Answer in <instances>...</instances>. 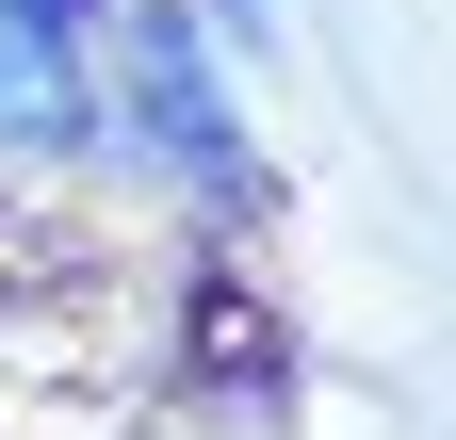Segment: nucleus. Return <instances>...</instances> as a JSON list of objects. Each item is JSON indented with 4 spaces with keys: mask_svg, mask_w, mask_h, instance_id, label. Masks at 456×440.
Wrapping results in <instances>:
<instances>
[{
    "mask_svg": "<svg viewBox=\"0 0 456 440\" xmlns=\"http://www.w3.org/2000/svg\"><path fill=\"white\" fill-rule=\"evenodd\" d=\"M228 17H261V0H228Z\"/></svg>",
    "mask_w": 456,
    "mask_h": 440,
    "instance_id": "nucleus-3",
    "label": "nucleus"
},
{
    "mask_svg": "<svg viewBox=\"0 0 456 440\" xmlns=\"http://www.w3.org/2000/svg\"><path fill=\"white\" fill-rule=\"evenodd\" d=\"M131 131L180 147L196 180H245V131H228V98L196 66V17H131Z\"/></svg>",
    "mask_w": 456,
    "mask_h": 440,
    "instance_id": "nucleus-1",
    "label": "nucleus"
},
{
    "mask_svg": "<svg viewBox=\"0 0 456 440\" xmlns=\"http://www.w3.org/2000/svg\"><path fill=\"white\" fill-rule=\"evenodd\" d=\"M98 98H82V33L66 0H0V147H82Z\"/></svg>",
    "mask_w": 456,
    "mask_h": 440,
    "instance_id": "nucleus-2",
    "label": "nucleus"
}]
</instances>
